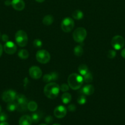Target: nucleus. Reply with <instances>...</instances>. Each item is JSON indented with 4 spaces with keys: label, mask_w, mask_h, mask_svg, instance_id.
<instances>
[{
    "label": "nucleus",
    "mask_w": 125,
    "mask_h": 125,
    "mask_svg": "<svg viewBox=\"0 0 125 125\" xmlns=\"http://www.w3.org/2000/svg\"><path fill=\"white\" fill-rule=\"evenodd\" d=\"M78 72H79L80 74L82 76H84L87 74L88 72V68L86 65L85 64H81L78 67Z\"/></svg>",
    "instance_id": "nucleus-24"
},
{
    "label": "nucleus",
    "mask_w": 125,
    "mask_h": 125,
    "mask_svg": "<svg viewBox=\"0 0 125 125\" xmlns=\"http://www.w3.org/2000/svg\"><path fill=\"white\" fill-rule=\"evenodd\" d=\"M33 121H32L31 117L29 115H23L20 118L18 124L19 125H31Z\"/></svg>",
    "instance_id": "nucleus-15"
},
{
    "label": "nucleus",
    "mask_w": 125,
    "mask_h": 125,
    "mask_svg": "<svg viewBox=\"0 0 125 125\" xmlns=\"http://www.w3.org/2000/svg\"><path fill=\"white\" fill-rule=\"evenodd\" d=\"M83 78L82 76L77 73H72L67 78V83L71 89L72 90H78L83 84Z\"/></svg>",
    "instance_id": "nucleus-2"
},
{
    "label": "nucleus",
    "mask_w": 125,
    "mask_h": 125,
    "mask_svg": "<svg viewBox=\"0 0 125 125\" xmlns=\"http://www.w3.org/2000/svg\"><path fill=\"white\" fill-rule=\"evenodd\" d=\"M58 78V74L56 72H52L50 74H46L43 76V81L45 83H49L52 81H55Z\"/></svg>",
    "instance_id": "nucleus-14"
},
{
    "label": "nucleus",
    "mask_w": 125,
    "mask_h": 125,
    "mask_svg": "<svg viewBox=\"0 0 125 125\" xmlns=\"http://www.w3.org/2000/svg\"><path fill=\"white\" fill-rule=\"evenodd\" d=\"M83 81L87 83H91L93 81V75L89 72H88L85 75L83 76Z\"/></svg>",
    "instance_id": "nucleus-26"
},
{
    "label": "nucleus",
    "mask_w": 125,
    "mask_h": 125,
    "mask_svg": "<svg viewBox=\"0 0 125 125\" xmlns=\"http://www.w3.org/2000/svg\"><path fill=\"white\" fill-rule=\"evenodd\" d=\"M60 90H61V91L63 92H66L69 90V85H67V84H62L61 86H60Z\"/></svg>",
    "instance_id": "nucleus-30"
},
{
    "label": "nucleus",
    "mask_w": 125,
    "mask_h": 125,
    "mask_svg": "<svg viewBox=\"0 0 125 125\" xmlns=\"http://www.w3.org/2000/svg\"><path fill=\"white\" fill-rule=\"evenodd\" d=\"M116 52L114 50H109L107 52V57L110 59H113L116 56Z\"/></svg>",
    "instance_id": "nucleus-29"
},
{
    "label": "nucleus",
    "mask_w": 125,
    "mask_h": 125,
    "mask_svg": "<svg viewBox=\"0 0 125 125\" xmlns=\"http://www.w3.org/2000/svg\"><path fill=\"white\" fill-rule=\"evenodd\" d=\"M74 27V21L72 18L70 17H66L61 21V28L62 31L64 32H69Z\"/></svg>",
    "instance_id": "nucleus-7"
},
{
    "label": "nucleus",
    "mask_w": 125,
    "mask_h": 125,
    "mask_svg": "<svg viewBox=\"0 0 125 125\" xmlns=\"http://www.w3.org/2000/svg\"><path fill=\"white\" fill-rule=\"evenodd\" d=\"M1 38H2V41L4 42H7L9 41V37L6 34H3L1 36Z\"/></svg>",
    "instance_id": "nucleus-34"
},
{
    "label": "nucleus",
    "mask_w": 125,
    "mask_h": 125,
    "mask_svg": "<svg viewBox=\"0 0 125 125\" xmlns=\"http://www.w3.org/2000/svg\"><path fill=\"white\" fill-rule=\"evenodd\" d=\"M36 1L38 2H44L45 0H36Z\"/></svg>",
    "instance_id": "nucleus-39"
},
{
    "label": "nucleus",
    "mask_w": 125,
    "mask_h": 125,
    "mask_svg": "<svg viewBox=\"0 0 125 125\" xmlns=\"http://www.w3.org/2000/svg\"><path fill=\"white\" fill-rule=\"evenodd\" d=\"M16 96H17V94L14 90H9L2 93L1 98L4 102L9 103L15 101Z\"/></svg>",
    "instance_id": "nucleus-9"
},
{
    "label": "nucleus",
    "mask_w": 125,
    "mask_h": 125,
    "mask_svg": "<svg viewBox=\"0 0 125 125\" xmlns=\"http://www.w3.org/2000/svg\"><path fill=\"white\" fill-rule=\"evenodd\" d=\"M18 56L22 59H26L29 57V53H28V51L27 50L22 49L18 51Z\"/></svg>",
    "instance_id": "nucleus-20"
},
{
    "label": "nucleus",
    "mask_w": 125,
    "mask_h": 125,
    "mask_svg": "<svg viewBox=\"0 0 125 125\" xmlns=\"http://www.w3.org/2000/svg\"><path fill=\"white\" fill-rule=\"evenodd\" d=\"M67 110L62 106H58L54 110V115L58 118H62L66 116Z\"/></svg>",
    "instance_id": "nucleus-12"
},
{
    "label": "nucleus",
    "mask_w": 125,
    "mask_h": 125,
    "mask_svg": "<svg viewBox=\"0 0 125 125\" xmlns=\"http://www.w3.org/2000/svg\"><path fill=\"white\" fill-rule=\"evenodd\" d=\"M7 111L9 112H13L17 109V102H15L14 101L12 102L8 103V104L7 106Z\"/></svg>",
    "instance_id": "nucleus-21"
},
{
    "label": "nucleus",
    "mask_w": 125,
    "mask_h": 125,
    "mask_svg": "<svg viewBox=\"0 0 125 125\" xmlns=\"http://www.w3.org/2000/svg\"><path fill=\"white\" fill-rule=\"evenodd\" d=\"M72 100V96L69 93L64 92L61 96V100L64 104H68Z\"/></svg>",
    "instance_id": "nucleus-17"
},
{
    "label": "nucleus",
    "mask_w": 125,
    "mask_h": 125,
    "mask_svg": "<svg viewBox=\"0 0 125 125\" xmlns=\"http://www.w3.org/2000/svg\"><path fill=\"white\" fill-rule=\"evenodd\" d=\"M15 39L17 45L20 47H24L28 43V35L25 32L22 30L18 31L16 32Z\"/></svg>",
    "instance_id": "nucleus-3"
},
{
    "label": "nucleus",
    "mask_w": 125,
    "mask_h": 125,
    "mask_svg": "<svg viewBox=\"0 0 125 125\" xmlns=\"http://www.w3.org/2000/svg\"><path fill=\"white\" fill-rule=\"evenodd\" d=\"M121 56H122V57H123L124 59H125V48H124L123 50L122 51H121Z\"/></svg>",
    "instance_id": "nucleus-35"
},
{
    "label": "nucleus",
    "mask_w": 125,
    "mask_h": 125,
    "mask_svg": "<svg viewBox=\"0 0 125 125\" xmlns=\"http://www.w3.org/2000/svg\"><path fill=\"white\" fill-rule=\"evenodd\" d=\"M1 38V32H0V39Z\"/></svg>",
    "instance_id": "nucleus-43"
},
{
    "label": "nucleus",
    "mask_w": 125,
    "mask_h": 125,
    "mask_svg": "<svg viewBox=\"0 0 125 125\" xmlns=\"http://www.w3.org/2000/svg\"><path fill=\"white\" fill-rule=\"evenodd\" d=\"M46 125V124H40V125Z\"/></svg>",
    "instance_id": "nucleus-41"
},
{
    "label": "nucleus",
    "mask_w": 125,
    "mask_h": 125,
    "mask_svg": "<svg viewBox=\"0 0 125 125\" xmlns=\"http://www.w3.org/2000/svg\"><path fill=\"white\" fill-rule=\"evenodd\" d=\"M11 5L15 10L18 11L23 10L25 7V4L23 0H12L11 1Z\"/></svg>",
    "instance_id": "nucleus-13"
},
{
    "label": "nucleus",
    "mask_w": 125,
    "mask_h": 125,
    "mask_svg": "<svg viewBox=\"0 0 125 125\" xmlns=\"http://www.w3.org/2000/svg\"><path fill=\"white\" fill-rule=\"evenodd\" d=\"M53 121V117H51V115H49L47 117H45V122L46 123L50 124V123H51Z\"/></svg>",
    "instance_id": "nucleus-32"
},
{
    "label": "nucleus",
    "mask_w": 125,
    "mask_h": 125,
    "mask_svg": "<svg viewBox=\"0 0 125 125\" xmlns=\"http://www.w3.org/2000/svg\"><path fill=\"white\" fill-rule=\"evenodd\" d=\"M3 48L5 52L8 54H13L17 51V46L15 44L11 41H8L5 43Z\"/></svg>",
    "instance_id": "nucleus-11"
},
{
    "label": "nucleus",
    "mask_w": 125,
    "mask_h": 125,
    "mask_svg": "<svg viewBox=\"0 0 125 125\" xmlns=\"http://www.w3.org/2000/svg\"><path fill=\"white\" fill-rule=\"evenodd\" d=\"M15 100L17 103V111L19 112H25L28 109V102L26 96L22 94L17 95Z\"/></svg>",
    "instance_id": "nucleus-5"
},
{
    "label": "nucleus",
    "mask_w": 125,
    "mask_h": 125,
    "mask_svg": "<svg viewBox=\"0 0 125 125\" xmlns=\"http://www.w3.org/2000/svg\"><path fill=\"white\" fill-rule=\"evenodd\" d=\"M36 58L39 63L45 64L50 61V55L46 50H39L36 54Z\"/></svg>",
    "instance_id": "nucleus-6"
},
{
    "label": "nucleus",
    "mask_w": 125,
    "mask_h": 125,
    "mask_svg": "<svg viewBox=\"0 0 125 125\" xmlns=\"http://www.w3.org/2000/svg\"><path fill=\"white\" fill-rule=\"evenodd\" d=\"M5 4H6V6H9V5L11 4V1L7 0V1H5Z\"/></svg>",
    "instance_id": "nucleus-37"
},
{
    "label": "nucleus",
    "mask_w": 125,
    "mask_h": 125,
    "mask_svg": "<svg viewBox=\"0 0 125 125\" xmlns=\"http://www.w3.org/2000/svg\"><path fill=\"white\" fill-rule=\"evenodd\" d=\"M1 107L0 106V113H1Z\"/></svg>",
    "instance_id": "nucleus-40"
},
{
    "label": "nucleus",
    "mask_w": 125,
    "mask_h": 125,
    "mask_svg": "<svg viewBox=\"0 0 125 125\" xmlns=\"http://www.w3.org/2000/svg\"><path fill=\"white\" fill-rule=\"evenodd\" d=\"M74 53L75 56H77V57H80L82 56L83 53V49L80 45H77L74 49Z\"/></svg>",
    "instance_id": "nucleus-22"
},
{
    "label": "nucleus",
    "mask_w": 125,
    "mask_h": 125,
    "mask_svg": "<svg viewBox=\"0 0 125 125\" xmlns=\"http://www.w3.org/2000/svg\"><path fill=\"white\" fill-rule=\"evenodd\" d=\"M87 35V31L83 28H78L74 31L72 36L75 42L82 43L86 39Z\"/></svg>",
    "instance_id": "nucleus-4"
},
{
    "label": "nucleus",
    "mask_w": 125,
    "mask_h": 125,
    "mask_svg": "<svg viewBox=\"0 0 125 125\" xmlns=\"http://www.w3.org/2000/svg\"><path fill=\"white\" fill-rule=\"evenodd\" d=\"M7 119V115L4 112L0 113V122H5Z\"/></svg>",
    "instance_id": "nucleus-31"
},
{
    "label": "nucleus",
    "mask_w": 125,
    "mask_h": 125,
    "mask_svg": "<svg viewBox=\"0 0 125 125\" xmlns=\"http://www.w3.org/2000/svg\"><path fill=\"white\" fill-rule=\"evenodd\" d=\"M125 41L124 38L121 35H115L112 38L111 45L112 47L116 50H120L124 47Z\"/></svg>",
    "instance_id": "nucleus-8"
},
{
    "label": "nucleus",
    "mask_w": 125,
    "mask_h": 125,
    "mask_svg": "<svg viewBox=\"0 0 125 125\" xmlns=\"http://www.w3.org/2000/svg\"><path fill=\"white\" fill-rule=\"evenodd\" d=\"M53 20V17L51 15H46L45 17H44L42 20V23L45 25L49 26L52 24Z\"/></svg>",
    "instance_id": "nucleus-18"
},
{
    "label": "nucleus",
    "mask_w": 125,
    "mask_h": 125,
    "mask_svg": "<svg viewBox=\"0 0 125 125\" xmlns=\"http://www.w3.org/2000/svg\"><path fill=\"white\" fill-rule=\"evenodd\" d=\"M60 125V124H54V125Z\"/></svg>",
    "instance_id": "nucleus-42"
},
{
    "label": "nucleus",
    "mask_w": 125,
    "mask_h": 125,
    "mask_svg": "<svg viewBox=\"0 0 125 125\" xmlns=\"http://www.w3.org/2000/svg\"><path fill=\"white\" fill-rule=\"evenodd\" d=\"M28 109L31 112H34L38 109V104L35 101H29L28 103Z\"/></svg>",
    "instance_id": "nucleus-23"
},
{
    "label": "nucleus",
    "mask_w": 125,
    "mask_h": 125,
    "mask_svg": "<svg viewBox=\"0 0 125 125\" xmlns=\"http://www.w3.org/2000/svg\"><path fill=\"white\" fill-rule=\"evenodd\" d=\"M41 116L42 115L39 112H35V113H33L31 115V117L32 121H33V123H36L39 122V120L41 118Z\"/></svg>",
    "instance_id": "nucleus-25"
},
{
    "label": "nucleus",
    "mask_w": 125,
    "mask_h": 125,
    "mask_svg": "<svg viewBox=\"0 0 125 125\" xmlns=\"http://www.w3.org/2000/svg\"><path fill=\"white\" fill-rule=\"evenodd\" d=\"M72 16L74 19L80 20L83 18V13L80 10H75L72 12Z\"/></svg>",
    "instance_id": "nucleus-19"
},
{
    "label": "nucleus",
    "mask_w": 125,
    "mask_h": 125,
    "mask_svg": "<svg viewBox=\"0 0 125 125\" xmlns=\"http://www.w3.org/2000/svg\"><path fill=\"white\" fill-rule=\"evenodd\" d=\"M60 88L55 83H49L44 87V92L45 96L50 99H55L60 93Z\"/></svg>",
    "instance_id": "nucleus-1"
},
{
    "label": "nucleus",
    "mask_w": 125,
    "mask_h": 125,
    "mask_svg": "<svg viewBox=\"0 0 125 125\" xmlns=\"http://www.w3.org/2000/svg\"><path fill=\"white\" fill-rule=\"evenodd\" d=\"M67 109L70 112H74L76 110V107L74 104H71L69 106H68L67 107Z\"/></svg>",
    "instance_id": "nucleus-33"
},
{
    "label": "nucleus",
    "mask_w": 125,
    "mask_h": 125,
    "mask_svg": "<svg viewBox=\"0 0 125 125\" xmlns=\"http://www.w3.org/2000/svg\"><path fill=\"white\" fill-rule=\"evenodd\" d=\"M33 46L36 48H40L42 46V42L39 39H36L34 40L33 42Z\"/></svg>",
    "instance_id": "nucleus-27"
},
{
    "label": "nucleus",
    "mask_w": 125,
    "mask_h": 125,
    "mask_svg": "<svg viewBox=\"0 0 125 125\" xmlns=\"http://www.w3.org/2000/svg\"><path fill=\"white\" fill-rule=\"evenodd\" d=\"M29 76L34 79H38L40 78L42 74V72L40 68L37 66H32L29 69Z\"/></svg>",
    "instance_id": "nucleus-10"
},
{
    "label": "nucleus",
    "mask_w": 125,
    "mask_h": 125,
    "mask_svg": "<svg viewBox=\"0 0 125 125\" xmlns=\"http://www.w3.org/2000/svg\"><path fill=\"white\" fill-rule=\"evenodd\" d=\"M94 88L92 85H87L81 90V92L86 95H91L94 93Z\"/></svg>",
    "instance_id": "nucleus-16"
},
{
    "label": "nucleus",
    "mask_w": 125,
    "mask_h": 125,
    "mask_svg": "<svg viewBox=\"0 0 125 125\" xmlns=\"http://www.w3.org/2000/svg\"><path fill=\"white\" fill-rule=\"evenodd\" d=\"M2 50H3V48H2V46L1 45V44L0 43V57H1L2 54Z\"/></svg>",
    "instance_id": "nucleus-36"
},
{
    "label": "nucleus",
    "mask_w": 125,
    "mask_h": 125,
    "mask_svg": "<svg viewBox=\"0 0 125 125\" xmlns=\"http://www.w3.org/2000/svg\"><path fill=\"white\" fill-rule=\"evenodd\" d=\"M0 125H9V123H7V122H2L0 123Z\"/></svg>",
    "instance_id": "nucleus-38"
},
{
    "label": "nucleus",
    "mask_w": 125,
    "mask_h": 125,
    "mask_svg": "<svg viewBox=\"0 0 125 125\" xmlns=\"http://www.w3.org/2000/svg\"><path fill=\"white\" fill-rule=\"evenodd\" d=\"M86 102H87V98L84 95H81V96H78V98H77V103L79 104H84L86 103Z\"/></svg>",
    "instance_id": "nucleus-28"
}]
</instances>
